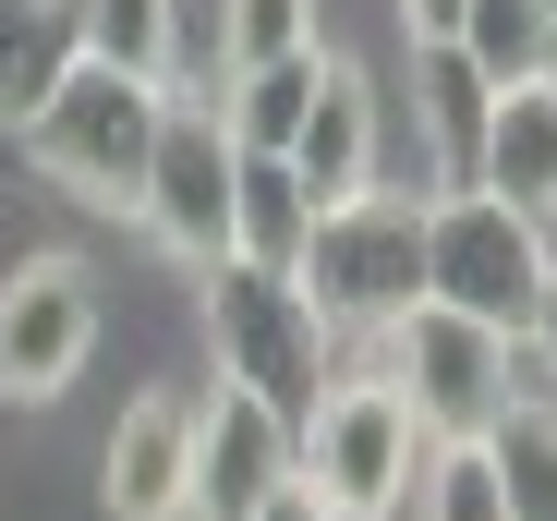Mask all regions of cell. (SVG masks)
I'll list each match as a JSON object with an SVG mask.
<instances>
[{"label":"cell","instance_id":"cell-1","mask_svg":"<svg viewBox=\"0 0 557 521\" xmlns=\"http://www.w3.org/2000/svg\"><path fill=\"white\" fill-rule=\"evenodd\" d=\"M158 110H170V85H158V73H122V61H85V49H73V73L13 122V146H25L37 183H61L73 207H122V219H134V183H146Z\"/></svg>","mask_w":557,"mask_h":521},{"label":"cell","instance_id":"cell-2","mask_svg":"<svg viewBox=\"0 0 557 521\" xmlns=\"http://www.w3.org/2000/svg\"><path fill=\"white\" fill-rule=\"evenodd\" d=\"M195 280H207V352H219V376L304 424V400L351 364L339 327L315 315V291L292 268H243V255H219V268H195Z\"/></svg>","mask_w":557,"mask_h":521},{"label":"cell","instance_id":"cell-3","mask_svg":"<svg viewBox=\"0 0 557 521\" xmlns=\"http://www.w3.org/2000/svg\"><path fill=\"white\" fill-rule=\"evenodd\" d=\"M424 449H436V437L412 424V400L376 376V352H351V364L304 400V424H292V473H304L327 509H376V521H400Z\"/></svg>","mask_w":557,"mask_h":521},{"label":"cell","instance_id":"cell-4","mask_svg":"<svg viewBox=\"0 0 557 521\" xmlns=\"http://www.w3.org/2000/svg\"><path fill=\"white\" fill-rule=\"evenodd\" d=\"M315 315L339 327V352H363L400 303H424V195H388V183H363L351 207H315L304 231V268Z\"/></svg>","mask_w":557,"mask_h":521},{"label":"cell","instance_id":"cell-5","mask_svg":"<svg viewBox=\"0 0 557 521\" xmlns=\"http://www.w3.org/2000/svg\"><path fill=\"white\" fill-rule=\"evenodd\" d=\"M545 268H557V231L521 195H497V183H436L424 195V291L436 303H460V315H485V327L521 339Z\"/></svg>","mask_w":557,"mask_h":521},{"label":"cell","instance_id":"cell-6","mask_svg":"<svg viewBox=\"0 0 557 521\" xmlns=\"http://www.w3.org/2000/svg\"><path fill=\"white\" fill-rule=\"evenodd\" d=\"M363 352H376V376L412 400L424 437H485V424L509 412V388H521V339L485 327V315H460V303H436V291L400 303Z\"/></svg>","mask_w":557,"mask_h":521},{"label":"cell","instance_id":"cell-7","mask_svg":"<svg viewBox=\"0 0 557 521\" xmlns=\"http://www.w3.org/2000/svg\"><path fill=\"white\" fill-rule=\"evenodd\" d=\"M231 170H243V146H231L219 98H182V85H170L158 146H146V183H134V231L170 255V268H219V255H231Z\"/></svg>","mask_w":557,"mask_h":521},{"label":"cell","instance_id":"cell-8","mask_svg":"<svg viewBox=\"0 0 557 521\" xmlns=\"http://www.w3.org/2000/svg\"><path fill=\"white\" fill-rule=\"evenodd\" d=\"M98 268L85 255H25L0 268V400H61L98 352Z\"/></svg>","mask_w":557,"mask_h":521},{"label":"cell","instance_id":"cell-9","mask_svg":"<svg viewBox=\"0 0 557 521\" xmlns=\"http://www.w3.org/2000/svg\"><path fill=\"white\" fill-rule=\"evenodd\" d=\"M278 485H292V412L219 376L195 400V509L182 521H255Z\"/></svg>","mask_w":557,"mask_h":521},{"label":"cell","instance_id":"cell-10","mask_svg":"<svg viewBox=\"0 0 557 521\" xmlns=\"http://www.w3.org/2000/svg\"><path fill=\"white\" fill-rule=\"evenodd\" d=\"M98 509L110 521H182L195 509V400L182 388H134L110 449H98Z\"/></svg>","mask_w":557,"mask_h":521},{"label":"cell","instance_id":"cell-11","mask_svg":"<svg viewBox=\"0 0 557 521\" xmlns=\"http://www.w3.org/2000/svg\"><path fill=\"white\" fill-rule=\"evenodd\" d=\"M292 183L315 195V207H351L363 183H376V158H388V122H376V73L363 61H339L327 49V73H315V110L292 122Z\"/></svg>","mask_w":557,"mask_h":521},{"label":"cell","instance_id":"cell-12","mask_svg":"<svg viewBox=\"0 0 557 521\" xmlns=\"http://www.w3.org/2000/svg\"><path fill=\"white\" fill-rule=\"evenodd\" d=\"M473 183L521 195V207L557 231V73H533V85H497L485 146H473Z\"/></svg>","mask_w":557,"mask_h":521},{"label":"cell","instance_id":"cell-13","mask_svg":"<svg viewBox=\"0 0 557 521\" xmlns=\"http://www.w3.org/2000/svg\"><path fill=\"white\" fill-rule=\"evenodd\" d=\"M304 231H315V195L292 183V158H255L231 170V255L243 268H304Z\"/></svg>","mask_w":557,"mask_h":521},{"label":"cell","instance_id":"cell-14","mask_svg":"<svg viewBox=\"0 0 557 521\" xmlns=\"http://www.w3.org/2000/svg\"><path fill=\"white\" fill-rule=\"evenodd\" d=\"M315 73H327V49H292V61H255V73H207V98H219L231 146L278 158V146H292V122L315 110Z\"/></svg>","mask_w":557,"mask_h":521},{"label":"cell","instance_id":"cell-15","mask_svg":"<svg viewBox=\"0 0 557 521\" xmlns=\"http://www.w3.org/2000/svg\"><path fill=\"white\" fill-rule=\"evenodd\" d=\"M448 49L485 85H533V73H557V0H460Z\"/></svg>","mask_w":557,"mask_h":521},{"label":"cell","instance_id":"cell-16","mask_svg":"<svg viewBox=\"0 0 557 521\" xmlns=\"http://www.w3.org/2000/svg\"><path fill=\"white\" fill-rule=\"evenodd\" d=\"M485 461H497L509 521H557V400L545 388H509V412L485 424Z\"/></svg>","mask_w":557,"mask_h":521},{"label":"cell","instance_id":"cell-17","mask_svg":"<svg viewBox=\"0 0 557 521\" xmlns=\"http://www.w3.org/2000/svg\"><path fill=\"white\" fill-rule=\"evenodd\" d=\"M73 73V0H0V134Z\"/></svg>","mask_w":557,"mask_h":521},{"label":"cell","instance_id":"cell-18","mask_svg":"<svg viewBox=\"0 0 557 521\" xmlns=\"http://www.w3.org/2000/svg\"><path fill=\"white\" fill-rule=\"evenodd\" d=\"M412 98H424V134H436V183H473V146H485L497 85L460 49H412Z\"/></svg>","mask_w":557,"mask_h":521},{"label":"cell","instance_id":"cell-19","mask_svg":"<svg viewBox=\"0 0 557 521\" xmlns=\"http://www.w3.org/2000/svg\"><path fill=\"white\" fill-rule=\"evenodd\" d=\"M73 49L182 85V0H73Z\"/></svg>","mask_w":557,"mask_h":521},{"label":"cell","instance_id":"cell-20","mask_svg":"<svg viewBox=\"0 0 557 521\" xmlns=\"http://www.w3.org/2000/svg\"><path fill=\"white\" fill-rule=\"evenodd\" d=\"M400 509H412V521H509V497H497V461H485V437H436Z\"/></svg>","mask_w":557,"mask_h":521},{"label":"cell","instance_id":"cell-21","mask_svg":"<svg viewBox=\"0 0 557 521\" xmlns=\"http://www.w3.org/2000/svg\"><path fill=\"white\" fill-rule=\"evenodd\" d=\"M292 49H327V13H315V0H219V73L292 61Z\"/></svg>","mask_w":557,"mask_h":521},{"label":"cell","instance_id":"cell-22","mask_svg":"<svg viewBox=\"0 0 557 521\" xmlns=\"http://www.w3.org/2000/svg\"><path fill=\"white\" fill-rule=\"evenodd\" d=\"M521 364H533L545 400H557V268H545V291H533V315H521Z\"/></svg>","mask_w":557,"mask_h":521},{"label":"cell","instance_id":"cell-23","mask_svg":"<svg viewBox=\"0 0 557 521\" xmlns=\"http://www.w3.org/2000/svg\"><path fill=\"white\" fill-rule=\"evenodd\" d=\"M388 13H400V37H412V49H448V25H460V0H388Z\"/></svg>","mask_w":557,"mask_h":521}]
</instances>
